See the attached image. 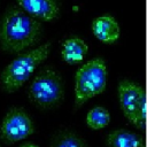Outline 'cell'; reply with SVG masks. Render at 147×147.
Instances as JSON below:
<instances>
[{
  "instance_id": "obj_1",
  "label": "cell",
  "mask_w": 147,
  "mask_h": 147,
  "mask_svg": "<svg viewBox=\"0 0 147 147\" xmlns=\"http://www.w3.org/2000/svg\"><path fill=\"white\" fill-rule=\"evenodd\" d=\"M40 34V22L17 7L8 9L0 22V45L9 53H18L33 46Z\"/></svg>"
},
{
  "instance_id": "obj_2",
  "label": "cell",
  "mask_w": 147,
  "mask_h": 147,
  "mask_svg": "<svg viewBox=\"0 0 147 147\" xmlns=\"http://www.w3.org/2000/svg\"><path fill=\"white\" fill-rule=\"evenodd\" d=\"M49 51L51 42H46L45 45L15 57L0 75L2 87L9 93L18 90L31 77L37 67L47 59Z\"/></svg>"
},
{
  "instance_id": "obj_3",
  "label": "cell",
  "mask_w": 147,
  "mask_h": 147,
  "mask_svg": "<svg viewBox=\"0 0 147 147\" xmlns=\"http://www.w3.org/2000/svg\"><path fill=\"white\" fill-rule=\"evenodd\" d=\"M107 83V69L100 57L83 64L75 75V103L79 107L88 99L102 93Z\"/></svg>"
},
{
  "instance_id": "obj_4",
  "label": "cell",
  "mask_w": 147,
  "mask_h": 147,
  "mask_svg": "<svg viewBox=\"0 0 147 147\" xmlns=\"http://www.w3.org/2000/svg\"><path fill=\"white\" fill-rule=\"evenodd\" d=\"M63 93L64 88L61 76L49 68L39 71L33 77L28 91L30 100L41 108H51L60 103Z\"/></svg>"
},
{
  "instance_id": "obj_5",
  "label": "cell",
  "mask_w": 147,
  "mask_h": 147,
  "mask_svg": "<svg viewBox=\"0 0 147 147\" xmlns=\"http://www.w3.org/2000/svg\"><path fill=\"white\" fill-rule=\"evenodd\" d=\"M118 99L126 119L144 129L146 116V94L144 88L132 82L122 80L118 84Z\"/></svg>"
},
{
  "instance_id": "obj_6",
  "label": "cell",
  "mask_w": 147,
  "mask_h": 147,
  "mask_svg": "<svg viewBox=\"0 0 147 147\" xmlns=\"http://www.w3.org/2000/svg\"><path fill=\"white\" fill-rule=\"evenodd\" d=\"M33 133V124L24 109L14 107L3 117L0 125V134L7 144L23 140Z\"/></svg>"
},
{
  "instance_id": "obj_7",
  "label": "cell",
  "mask_w": 147,
  "mask_h": 147,
  "mask_svg": "<svg viewBox=\"0 0 147 147\" xmlns=\"http://www.w3.org/2000/svg\"><path fill=\"white\" fill-rule=\"evenodd\" d=\"M16 2L23 11L37 21H53L60 13L56 0H16Z\"/></svg>"
},
{
  "instance_id": "obj_8",
  "label": "cell",
  "mask_w": 147,
  "mask_h": 147,
  "mask_svg": "<svg viewBox=\"0 0 147 147\" xmlns=\"http://www.w3.org/2000/svg\"><path fill=\"white\" fill-rule=\"evenodd\" d=\"M92 32L96 39L105 44H113L119 38V25L109 15L96 17L92 22Z\"/></svg>"
},
{
  "instance_id": "obj_9",
  "label": "cell",
  "mask_w": 147,
  "mask_h": 147,
  "mask_svg": "<svg viewBox=\"0 0 147 147\" xmlns=\"http://www.w3.org/2000/svg\"><path fill=\"white\" fill-rule=\"evenodd\" d=\"M88 47L86 42L78 37H70L61 45V56L68 64H78L83 61Z\"/></svg>"
},
{
  "instance_id": "obj_10",
  "label": "cell",
  "mask_w": 147,
  "mask_h": 147,
  "mask_svg": "<svg viewBox=\"0 0 147 147\" xmlns=\"http://www.w3.org/2000/svg\"><path fill=\"white\" fill-rule=\"evenodd\" d=\"M107 144L109 147H144V140L134 132L119 129L108 134Z\"/></svg>"
},
{
  "instance_id": "obj_11",
  "label": "cell",
  "mask_w": 147,
  "mask_h": 147,
  "mask_svg": "<svg viewBox=\"0 0 147 147\" xmlns=\"http://www.w3.org/2000/svg\"><path fill=\"white\" fill-rule=\"evenodd\" d=\"M110 122V115L103 107H94L86 115V123L93 130H100L106 127Z\"/></svg>"
},
{
  "instance_id": "obj_12",
  "label": "cell",
  "mask_w": 147,
  "mask_h": 147,
  "mask_svg": "<svg viewBox=\"0 0 147 147\" xmlns=\"http://www.w3.org/2000/svg\"><path fill=\"white\" fill-rule=\"evenodd\" d=\"M51 147H87L86 142L72 132H63L54 138Z\"/></svg>"
},
{
  "instance_id": "obj_13",
  "label": "cell",
  "mask_w": 147,
  "mask_h": 147,
  "mask_svg": "<svg viewBox=\"0 0 147 147\" xmlns=\"http://www.w3.org/2000/svg\"><path fill=\"white\" fill-rule=\"evenodd\" d=\"M21 147H39V146H38V145H36V144H32V142H26V144L22 145Z\"/></svg>"
}]
</instances>
